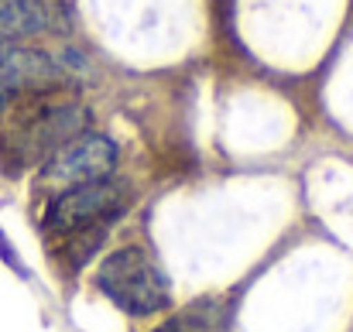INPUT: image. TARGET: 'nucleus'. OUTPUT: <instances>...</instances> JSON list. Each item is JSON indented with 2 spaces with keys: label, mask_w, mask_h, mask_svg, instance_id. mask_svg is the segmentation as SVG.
I'll list each match as a JSON object with an SVG mask.
<instances>
[{
  "label": "nucleus",
  "mask_w": 353,
  "mask_h": 332,
  "mask_svg": "<svg viewBox=\"0 0 353 332\" xmlns=\"http://www.w3.org/2000/svg\"><path fill=\"white\" fill-rule=\"evenodd\" d=\"M97 288L134 319L154 315L172 302L168 278L144 247H120L107 253L97 271Z\"/></svg>",
  "instance_id": "nucleus-1"
},
{
  "label": "nucleus",
  "mask_w": 353,
  "mask_h": 332,
  "mask_svg": "<svg viewBox=\"0 0 353 332\" xmlns=\"http://www.w3.org/2000/svg\"><path fill=\"white\" fill-rule=\"evenodd\" d=\"M83 130H86L83 107H76L72 100H45V93H38V103L24 116H17V123L10 127L0 154L10 168L21 172L28 165H41L52 151H59L65 141H72Z\"/></svg>",
  "instance_id": "nucleus-2"
},
{
  "label": "nucleus",
  "mask_w": 353,
  "mask_h": 332,
  "mask_svg": "<svg viewBox=\"0 0 353 332\" xmlns=\"http://www.w3.org/2000/svg\"><path fill=\"white\" fill-rule=\"evenodd\" d=\"M130 206V189L110 178H97V182H83L72 189H62L48 199L45 209V229L59 233V236H72L93 226H110L120 213Z\"/></svg>",
  "instance_id": "nucleus-3"
},
{
  "label": "nucleus",
  "mask_w": 353,
  "mask_h": 332,
  "mask_svg": "<svg viewBox=\"0 0 353 332\" xmlns=\"http://www.w3.org/2000/svg\"><path fill=\"white\" fill-rule=\"evenodd\" d=\"M114 168H117V144L107 134L83 130L41 161V185L55 196L83 182L110 178Z\"/></svg>",
  "instance_id": "nucleus-4"
},
{
  "label": "nucleus",
  "mask_w": 353,
  "mask_h": 332,
  "mask_svg": "<svg viewBox=\"0 0 353 332\" xmlns=\"http://www.w3.org/2000/svg\"><path fill=\"white\" fill-rule=\"evenodd\" d=\"M65 31V14L55 0H0V38H41Z\"/></svg>",
  "instance_id": "nucleus-5"
},
{
  "label": "nucleus",
  "mask_w": 353,
  "mask_h": 332,
  "mask_svg": "<svg viewBox=\"0 0 353 332\" xmlns=\"http://www.w3.org/2000/svg\"><path fill=\"white\" fill-rule=\"evenodd\" d=\"M203 309H206V305H196V309H189L185 315L165 322L161 329H154V332H213V322H210V315H203Z\"/></svg>",
  "instance_id": "nucleus-6"
},
{
  "label": "nucleus",
  "mask_w": 353,
  "mask_h": 332,
  "mask_svg": "<svg viewBox=\"0 0 353 332\" xmlns=\"http://www.w3.org/2000/svg\"><path fill=\"white\" fill-rule=\"evenodd\" d=\"M10 103H14V100H10V96H7V93H3V86H0V113L7 110V107H10Z\"/></svg>",
  "instance_id": "nucleus-7"
}]
</instances>
